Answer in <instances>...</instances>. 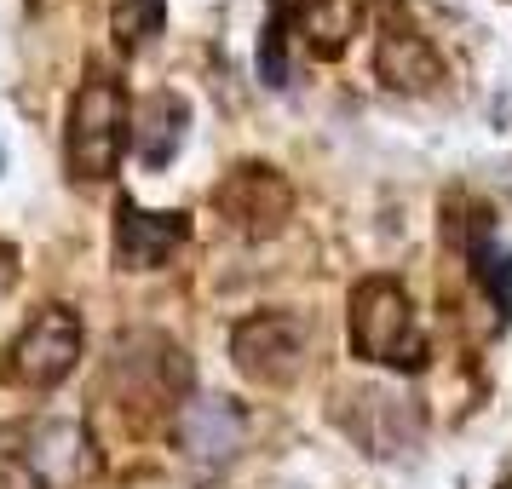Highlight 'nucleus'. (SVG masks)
<instances>
[{"mask_svg": "<svg viewBox=\"0 0 512 489\" xmlns=\"http://www.w3.org/2000/svg\"><path fill=\"white\" fill-rule=\"evenodd\" d=\"M190 236L185 213H150L139 202H116V265L121 271H162Z\"/></svg>", "mask_w": 512, "mask_h": 489, "instance_id": "1a4fd4ad", "label": "nucleus"}, {"mask_svg": "<svg viewBox=\"0 0 512 489\" xmlns=\"http://www.w3.org/2000/svg\"><path fill=\"white\" fill-rule=\"evenodd\" d=\"M213 208H219V219H231L236 236H271L288 219V208H294V190H288V179H282L277 167H236V173H225L219 179V190H213Z\"/></svg>", "mask_w": 512, "mask_h": 489, "instance_id": "0eeeda50", "label": "nucleus"}, {"mask_svg": "<svg viewBox=\"0 0 512 489\" xmlns=\"http://www.w3.org/2000/svg\"><path fill=\"white\" fill-rule=\"evenodd\" d=\"M18 466L29 472L35 489H81L98 472V449L93 432L81 420H41L24 426V455Z\"/></svg>", "mask_w": 512, "mask_h": 489, "instance_id": "39448f33", "label": "nucleus"}, {"mask_svg": "<svg viewBox=\"0 0 512 489\" xmlns=\"http://www.w3.org/2000/svg\"><path fill=\"white\" fill-rule=\"evenodd\" d=\"M311 334L317 328L305 311H254L231 328V363L242 380L282 392L300 380L305 357H311Z\"/></svg>", "mask_w": 512, "mask_h": 489, "instance_id": "7ed1b4c3", "label": "nucleus"}, {"mask_svg": "<svg viewBox=\"0 0 512 489\" xmlns=\"http://www.w3.org/2000/svg\"><path fill=\"white\" fill-rule=\"evenodd\" d=\"M75 363H81V317H75L70 305H47L6 346L0 380L24 386V392H52V386H64L75 374Z\"/></svg>", "mask_w": 512, "mask_h": 489, "instance_id": "20e7f679", "label": "nucleus"}, {"mask_svg": "<svg viewBox=\"0 0 512 489\" xmlns=\"http://www.w3.org/2000/svg\"><path fill=\"white\" fill-rule=\"evenodd\" d=\"M374 75L386 87H397V93H432L443 81V58L432 52V41L415 24H403L392 12L380 24V41H374Z\"/></svg>", "mask_w": 512, "mask_h": 489, "instance_id": "9d476101", "label": "nucleus"}, {"mask_svg": "<svg viewBox=\"0 0 512 489\" xmlns=\"http://www.w3.org/2000/svg\"><path fill=\"white\" fill-rule=\"evenodd\" d=\"M127 144L144 167H167L173 150L185 144V98L179 93H150L127 116Z\"/></svg>", "mask_w": 512, "mask_h": 489, "instance_id": "f8f14e48", "label": "nucleus"}, {"mask_svg": "<svg viewBox=\"0 0 512 489\" xmlns=\"http://www.w3.org/2000/svg\"><path fill=\"white\" fill-rule=\"evenodd\" d=\"M144 351H150V334H121L110 374H116L127 409H133V403H139V409H167V403L190 386V363L173 340H156V357H144Z\"/></svg>", "mask_w": 512, "mask_h": 489, "instance_id": "423d86ee", "label": "nucleus"}, {"mask_svg": "<svg viewBox=\"0 0 512 489\" xmlns=\"http://www.w3.org/2000/svg\"><path fill=\"white\" fill-rule=\"evenodd\" d=\"M242 438H248V420H242L236 403L202 397V403L179 409V449H185L190 461H202V466L231 461L236 449H242Z\"/></svg>", "mask_w": 512, "mask_h": 489, "instance_id": "9b49d317", "label": "nucleus"}, {"mask_svg": "<svg viewBox=\"0 0 512 489\" xmlns=\"http://www.w3.org/2000/svg\"><path fill=\"white\" fill-rule=\"evenodd\" d=\"M167 24V0H116L110 12V35H116L127 52H144Z\"/></svg>", "mask_w": 512, "mask_h": 489, "instance_id": "ddd939ff", "label": "nucleus"}, {"mask_svg": "<svg viewBox=\"0 0 512 489\" xmlns=\"http://www.w3.org/2000/svg\"><path fill=\"white\" fill-rule=\"evenodd\" d=\"M127 93L110 70H93L70 98V127H64V162H70V179L81 185H98L110 179L127 150Z\"/></svg>", "mask_w": 512, "mask_h": 489, "instance_id": "f03ea898", "label": "nucleus"}, {"mask_svg": "<svg viewBox=\"0 0 512 489\" xmlns=\"http://www.w3.org/2000/svg\"><path fill=\"white\" fill-rule=\"evenodd\" d=\"M501 489H512V472H507V484H501Z\"/></svg>", "mask_w": 512, "mask_h": 489, "instance_id": "4468645a", "label": "nucleus"}, {"mask_svg": "<svg viewBox=\"0 0 512 489\" xmlns=\"http://www.w3.org/2000/svg\"><path fill=\"white\" fill-rule=\"evenodd\" d=\"M351 351L363 363H386V369H420L426 363V334H420L415 300L386 271L351 288Z\"/></svg>", "mask_w": 512, "mask_h": 489, "instance_id": "f257e3e1", "label": "nucleus"}, {"mask_svg": "<svg viewBox=\"0 0 512 489\" xmlns=\"http://www.w3.org/2000/svg\"><path fill=\"white\" fill-rule=\"evenodd\" d=\"M346 403H357V415L334 409V420H340L369 455H403L409 443H420V426H426V420H420L415 397L386 392V386H363V392L346 397Z\"/></svg>", "mask_w": 512, "mask_h": 489, "instance_id": "6e6552de", "label": "nucleus"}]
</instances>
